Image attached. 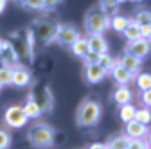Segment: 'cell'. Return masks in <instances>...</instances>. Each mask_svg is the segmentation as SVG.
Wrapping results in <instances>:
<instances>
[{
	"instance_id": "obj_8",
	"label": "cell",
	"mask_w": 151,
	"mask_h": 149,
	"mask_svg": "<svg viewBox=\"0 0 151 149\" xmlns=\"http://www.w3.org/2000/svg\"><path fill=\"white\" fill-rule=\"evenodd\" d=\"M27 115L24 113V110H22V106H9L7 110H6V113H4V122L9 126V128H13V129H20V128H24L25 124H27Z\"/></svg>"
},
{
	"instance_id": "obj_23",
	"label": "cell",
	"mask_w": 151,
	"mask_h": 149,
	"mask_svg": "<svg viewBox=\"0 0 151 149\" xmlns=\"http://www.w3.org/2000/svg\"><path fill=\"white\" fill-rule=\"evenodd\" d=\"M70 49H72L74 56H78V58H83V56L90 50L88 45H86V38H78V40L70 45Z\"/></svg>"
},
{
	"instance_id": "obj_17",
	"label": "cell",
	"mask_w": 151,
	"mask_h": 149,
	"mask_svg": "<svg viewBox=\"0 0 151 149\" xmlns=\"http://www.w3.org/2000/svg\"><path fill=\"white\" fill-rule=\"evenodd\" d=\"M131 97H133V94H131V90L128 85H121L119 88H115V92H113V102L119 104V106H124V104H131Z\"/></svg>"
},
{
	"instance_id": "obj_6",
	"label": "cell",
	"mask_w": 151,
	"mask_h": 149,
	"mask_svg": "<svg viewBox=\"0 0 151 149\" xmlns=\"http://www.w3.org/2000/svg\"><path fill=\"white\" fill-rule=\"evenodd\" d=\"M29 99L34 101V104L40 108L42 113H49V111H52V108H54V95H52L50 88L47 85H43V83L34 85V88L29 92Z\"/></svg>"
},
{
	"instance_id": "obj_1",
	"label": "cell",
	"mask_w": 151,
	"mask_h": 149,
	"mask_svg": "<svg viewBox=\"0 0 151 149\" xmlns=\"http://www.w3.org/2000/svg\"><path fill=\"white\" fill-rule=\"evenodd\" d=\"M7 42L14 49V52H16V56H18L20 61H25V63H32L34 61V47H32L34 38H32L29 27L18 29L16 32H13Z\"/></svg>"
},
{
	"instance_id": "obj_15",
	"label": "cell",
	"mask_w": 151,
	"mask_h": 149,
	"mask_svg": "<svg viewBox=\"0 0 151 149\" xmlns=\"http://www.w3.org/2000/svg\"><path fill=\"white\" fill-rule=\"evenodd\" d=\"M147 126H144V124H140V122H137V120H129V122H126V131H124V135L129 138V140H133V138H144V137H147Z\"/></svg>"
},
{
	"instance_id": "obj_20",
	"label": "cell",
	"mask_w": 151,
	"mask_h": 149,
	"mask_svg": "<svg viewBox=\"0 0 151 149\" xmlns=\"http://www.w3.org/2000/svg\"><path fill=\"white\" fill-rule=\"evenodd\" d=\"M128 24H129V18L128 16H122V14H113V16H110V27L115 31V32H121L122 34V31L126 29Z\"/></svg>"
},
{
	"instance_id": "obj_16",
	"label": "cell",
	"mask_w": 151,
	"mask_h": 149,
	"mask_svg": "<svg viewBox=\"0 0 151 149\" xmlns=\"http://www.w3.org/2000/svg\"><path fill=\"white\" fill-rule=\"evenodd\" d=\"M119 61V65L121 67H124L129 74H133V76H137V74L140 72V65H142V59H139V58H135V56H131V54H122L121 58L117 59Z\"/></svg>"
},
{
	"instance_id": "obj_34",
	"label": "cell",
	"mask_w": 151,
	"mask_h": 149,
	"mask_svg": "<svg viewBox=\"0 0 151 149\" xmlns=\"http://www.w3.org/2000/svg\"><path fill=\"white\" fill-rule=\"evenodd\" d=\"M63 4V0H43V9L45 11H52L56 7H60Z\"/></svg>"
},
{
	"instance_id": "obj_42",
	"label": "cell",
	"mask_w": 151,
	"mask_h": 149,
	"mask_svg": "<svg viewBox=\"0 0 151 149\" xmlns=\"http://www.w3.org/2000/svg\"><path fill=\"white\" fill-rule=\"evenodd\" d=\"M0 90H2V86H0Z\"/></svg>"
},
{
	"instance_id": "obj_3",
	"label": "cell",
	"mask_w": 151,
	"mask_h": 149,
	"mask_svg": "<svg viewBox=\"0 0 151 149\" xmlns=\"http://www.w3.org/2000/svg\"><path fill=\"white\" fill-rule=\"evenodd\" d=\"M54 137H56L54 128L50 124H47V122H34L27 131V140L36 149L50 147L54 144Z\"/></svg>"
},
{
	"instance_id": "obj_25",
	"label": "cell",
	"mask_w": 151,
	"mask_h": 149,
	"mask_svg": "<svg viewBox=\"0 0 151 149\" xmlns=\"http://www.w3.org/2000/svg\"><path fill=\"white\" fill-rule=\"evenodd\" d=\"M135 79H137V86L140 88V92L151 88V74L149 72H139Z\"/></svg>"
},
{
	"instance_id": "obj_30",
	"label": "cell",
	"mask_w": 151,
	"mask_h": 149,
	"mask_svg": "<svg viewBox=\"0 0 151 149\" xmlns=\"http://www.w3.org/2000/svg\"><path fill=\"white\" fill-rule=\"evenodd\" d=\"M11 76H13V68L0 67V86L11 85Z\"/></svg>"
},
{
	"instance_id": "obj_33",
	"label": "cell",
	"mask_w": 151,
	"mask_h": 149,
	"mask_svg": "<svg viewBox=\"0 0 151 149\" xmlns=\"http://www.w3.org/2000/svg\"><path fill=\"white\" fill-rule=\"evenodd\" d=\"M99 56H101V54L93 52V50H88V52L83 56V61H85V65H93V63H99Z\"/></svg>"
},
{
	"instance_id": "obj_5",
	"label": "cell",
	"mask_w": 151,
	"mask_h": 149,
	"mask_svg": "<svg viewBox=\"0 0 151 149\" xmlns=\"http://www.w3.org/2000/svg\"><path fill=\"white\" fill-rule=\"evenodd\" d=\"M108 27H110V16L99 6L88 9L85 16V29L88 34H103Z\"/></svg>"
},
{
	"instance_id": "obj_35",
	"label": "cell",
	"mask_w": 151,
	"mask_h": 149,
	"mask_svg": "<svg viewBox=\"0 0 151 149\" xmlns=\"http://www.w3.org/2000/svg\"><path fill=\"white\" fill-rule=\"evenodd\" d=\"M140 97H142L146 108H149V104H151V90H144V92H140Z\"/></svg>"
},
{
	"instance_id": "obj_36",
	"label": "cell",
	"mask_w": 151,
	"mask_h": 149,
	"mask_svg": "<svg viewBox=\"0 0 151 149\" xmlns=\"http://www.w3.org/2000/svg\"><path fill=\"white\" fill-rule=\"evenodd\" d=\"M88 149H106V145H104V144H101V142H96V144H90V145H88Z\"/></svg>"
},
{
	"instance_id": "obj_32",
	"label": "cell",
	"mask_w": 151,
	"mask_h": 149,
	"mask_svg": "<svg viewBox=\"0 0 151 149\" xmlns=\"http://www.w3.org/2000/svg\"><path fill=\"white\" fill-rule=\"evenodd\" d=\"M24 7L31 11H43V0H25Z\"/></svg>"
},
{
	"instance_id": "obj_18",
	"label": "cell",
	"mask_w": 151,
	"mask_h": 149,
	"mask_svg": "<svg viewBox=\"0 0 151 149\" xmlns=\"http://www.w3.org/2000/svg\"><path fill=\"white\" fill-rule=\"evenodd\" d=\"M128 144H129V138L124 133H121V135L110 137L104 145H106V149H128Z\"/></svg>"
},
{
	"instance_id": "obj_21",
	"label": "cell",
	"mask_w": 151,
	"mask_h": 149,
	"mask_svg": "<svg viewBox=\"0 0 151 149\" xmlns=\"http://www.w3.org/2000/svg\"><path fill=\"white\" fill-rule=\"evenodd\" d=\"M135 24H139L140 27L142 25H151V13H149V9L147 7H139L137 11H135V14H133V18H131Z\"/></svg>"
},
{
	"instance_id": "obj_28",
	"label": "cell",
	"mask_w": 151,
	"mask_h": 149,
	"mask_svg": "<svg viewBox=\"0 0 151 149\" xmlns=\"http://www.w3.org/2000/svg\"><path fill=\"white\" fill-rule=\"evenodd\" d=\"M13 144V137L6 128H0V149H9Z\"/></svg>"
},
{
	"instance_id": "obj_27",
	"label": "cell",
	"mask_w": 151,
	"mask_h": 149,
	"mask_svg": "<svg viewBox=\"0 0 151 149\" xmlns=\"http://www.w3.org/2000/svg\"><path fill=\"white\" fill-rule=\"evenodd\" d=\"M99 7L108 14V16H113V14H117V9H119V4L115 2V0H101V4Z\"/></svg>"
},
{
	"instance_id": "obj_12",
	"label": "cell",
	"mask_w": 151,
	"mask_h": 149,
	"mask_svg": "<svg viewBox=\"0 0 151 149\" xmlns=\"http://www.w3.org/2000/svg\"><path fill=\"white\" fill-rule=\"evenodd\" d=\"M108 76V72L99 65V63H93V65H85V79L92 85L101 83L104 77Z\"/></svg>"
},
{
	"instance_id": "obj_22",
	"label": "cell",
	"mask_w": 151,
	"mask_h": 149,
	"mask_svg": "<svg viewBox=\"0 0 151 149\" xmlns=\"http://www.w3.org/2000/svg\"><path fill=\"white\" fill-rule=\"evenodd\" d=\"M22 110H24V113L27 115V119H40V117H42L40 108L34 104V101H32V99H27V102L22 106Z\"/></svg>"
},
{
	"instance_id": "obj_11",
	"label": "cell",
	"mask_w": 151,
	"mask_h": 149,
	"mask_svg": "<svg viewBox=\"0 0 151 149\" xmlns=\"http://www.w3.org/2000/svg\"><path fill=\"white\" fill-rule=\"evenodd\" d=\"M31 83H32V74H31L25 67L18 65V67L13 68L11 85H14V86H18V88H25V86H29Z\"/></svg>"
},
{
	"instance_id": "obj_37",
	"label": "cell",
	"mask_w": 151,
	"mask_h": 149,
	"mask_svg": "<svg viewBox=\"0 0 151 149\" xmlns=\"http://www.w3.org/2000/svg\"><path fill=\"white\" fill-rule=\"evenodd\" d=\"M6 6H7V0H0V14L4 13V9H6Z\"/></svg>"
},
{
	"instance_id": "obj_39",
	"label": "cell",
	"mask_w": 151,
	"mask_h": 149,
	"mask_svg": "<svg viewBox=\"0 0 151 149\" xmlns=\"http://www.w3.org/2000/svg\"><path fill=\"white\" fill-rule=\"evenodd\" d=\"M115 2H117V4H122V2H126V0H115Z\"/></svg>"
},
{
	"instance_id": "obj_10",
	"label": "cell",
	"mask_w": 151,
	"mask_h": 149,
	"mask_svg": "<svg viewBox=\"0 0 151 149\" xmlns=\"http://www.w3.org/2000/svg\"><path fill=\"white\" fill-rule=\"evenodd\" d=\"M0 63H2V67H7V68H14L20 65V59H18L14 49L7 40H4L2 47H0Z\"/></svg>"
},
{
	"instance_id": "obj_29",
	"label": "cell",
	"mask_w": 151,
	"mask_h": 149,
	"mask_svg": "<svg viewBox=\"0 0 151 149\" xmlns=\"http://www.w3.org/2000/svg\"><path fill=\"white\" fill-rule=\"evenodd\" d=\"M115 61H117V59H113L110 54H101V56H99V65H101L106 72L111 70V67L115 65Z\"/></svg>"
},
{
	"instance_id": "obj_40",
	"label": "cell",
	"mask_w": 151,
	"mask_h": 149,
	"mask_svg": "<svg viewBox=\"0 0 151 149\" xmlns=\"http://www.w3.org/2000/svg\"><path fill=\"white\" fill-rule=\"evenodd\" d=\"M131 2H142V0H131Z\"/></svg>"
},
{
	"instance_id": "obj_7",
	"label": "cell",
	"mask_w": 151,
	"mask_h": 149,
	"mask_svg": "<svg viewBox=\"0 0 151 149\" xmlns=\"http://www.w3.org/2000/svg\"><path fill=\"white\" fill-rule=\"evenodd\" d=\"M78 38H81V32H79V29L76 27V25H70V24H60L54 42H58V43L63 45V47H70Z\"/></svg>"
},
{
	"instance_id": "obj_41",
	"label": "cell",
	"mask_w": 151,
	"mask_h": 149,
	"mask_svg": "<svg viewBox=\"0 0 151 149\" xmlns=\"http://www.w3.org/2000/svg\"><path fill=\"white\" fill-rule=\"evenodd\" d=\"M2 42H4V40H2V38H0V47H2Z\"/></svg>"
},
{
	"instance_id": "obj_9",
	"label": "cell",
	"mask_w": 151,
	"mask_h": 149,
	"mask_svg": "<svg viewBox=\"0 0 151 149\" xmlns=\"http://www.w3.org/2000/svg\"><path fill=\"white\" fill-rule=\"evenodd\" d=\"M149 50H151V43L146 38H137L133 42H128V45L124 47L126 54H131V56H135V58H139V59L147 58Z\"/></svg>"
},
{
	"instance_id": "obj_2",
	"label": "cell",
	"mask_w": 151,
	"mask_h": 149,
	"mask_svg": "<svg viewBox=\"0 0 151 149\" xmlns=\"http://www.w3.org/2000/svg\"><path fill=\"white\" fill-rule=\"evenodd\" d=\"M103 115V106L96 99H85L76 111V124L79 128H93Z\"/></svg>"
},
{
	"instance_id": "obj_24",
	"label": "cell",
	"mask_w": 151,
	"mask_h": 149,
	"mask_svg": "<svg viewBox=\"0 0 151 149\" xmlns=\"http://www.w3.org/2000/svg\"><path fill=\"white\" fill-rule=\"evenodd\" d=\"M135 106L133 104H124V106H121L119 108V117H121V120L126 124V122H129V120H133V117H135Z\"/></svg>"
},
{
	"instance_id": "obj_19",
	"label": "cell",
	"mask_w": 151,
	"mask_h": 149,
	"mask_svg": "<svg viewBox=\"0 0 151 149\" xmlns=\"http://www.w3.org/2000/svg\"><path fill=\"white\" fill-rule=\"evenodd\" d=\"M122 34H124V38H126L128 42H133V40H137V38H142L140 25L135 24L133 20H131V18H129V24L126 25V29L122 31Z\"/></svg>"
},
{
	"instance_id": "obj_4",
	"label": "cell",
	"mask_w": 151,
	"mask_h": 149,
	"mask_svg": "<svg viewBox=\"0 0 151 149\" xmlns=\"http://www.w3.org/2000/svg\"><path fill=\"white\" fill-rule=\"evenodd\" d=\"M58 27H60V24L54 22V20H49V18H36V20L31 24L29 29H31V34H32L34 42L49 45V43L54 42Z\"/></svg>"
},
{
	"instance_id": "obj_38",
	"label": "cell",
	"mask_w": 151,
	"mask_h": 149,
	"mask_svg": "<svg viewBox=\"0 0 151 149\" xmlns=\"http://www.w3.org/2000/svg\"><path fill=\"white\" fill-rule=\"evenodd\" d=\"M16 2L20 4V6H24V4H25V0H16Z\"/></svg>"
},
{
	"instance_id": "obj_14",
	"label": "cell",
	"mask_w": 151,
	"mask_h": 149,
	"mask_svg": "<svg viewBox=\"0 0 151 149\" xmlns=\"http://www.w3.org/2000/svg\"><path fill=\"white\" fill-rule=\"evenodd\" d=\"M108 74L113 77V81H115L119 86H121V85H129L131 81H133V77H135L133 74H129L124 67H121L119 61H115V65L111 67V70H110Z\"/></svg>"
},
{
	"instance_id": "obj_31",
	"label": "cell",
	"mask_w": 151,
	"mask_h": 149,
	"mask_svg": "<svg viewBox=\"0 0 151 149\" xmlns=\"http://www.w3.org/2000/svg\"><path fill=\"white\" fill-rule=\"evenodd\" d=\"M128 149H149V144L144 138H133V140H129Z\"/></svg>"
},
{
	"instance_id": "obj_13",
	"label": "cell",
	"mask_w": 151,
	"mask_h": 149,
	"mask_svg": "<svg viewBox=\"0 0 151 149\" xmlns=\"http://www.w3.org/2000/svg\"><path fill=\"white\" fill-rule=\"evenodd\" d=\"M86 45L90 50L97 52V54H108L110 47H108V42L103 34H88L86 36Z\"/></svg>"
},
{
	"instance_id": "obj_26",
	"label": "cell",
	"mask_w": 151,
	"mask_h": 149,
	"mask_svg": "<svg viewBox=\"0 0 151 149\" xmlns=\"http://www.w3.org/2000/svg\"><path fill=\"white\" fill-rule=\"evenodd\" d=\"M133 120H137V122H140V124L147 126V124L151 122V111H149V108L135 110V117H133Z\"/></svg>"
}]
</instances>
